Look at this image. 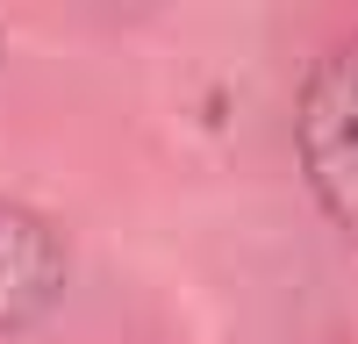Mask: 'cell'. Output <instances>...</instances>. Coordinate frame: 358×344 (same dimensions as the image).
Returning <instances> with one entry per match:
<instances>
[{"label": "cell", "instance_id": "6da1fadb", "mask_svg": "<svg viewBox=\"0 0 358 344\" xmlns=\"http://www.w3.org/2000/svg\"><path fill=\"white\" fill-rule=\"evenodd\" d=\"M294 143L315 201L358 237V43H337L301 86Z\"/></svg>", "mask_w": 358, "mask_h": 344}, {"label": "cell", "instance_id": "7a4b0ae2", "mask_svg": "<svg viewBox=\"0 0 358 344\" xmlns=\"http://www.w3.org/2000/svg\"><path fill=\"white\" fill-rule=\"evenodd\" d=\"M65 294V244L57 229L29 208L0 201V330H22L57 308Z\"/></svg>", "mask_w": 358, "mask_h": 344}]
</instances>
